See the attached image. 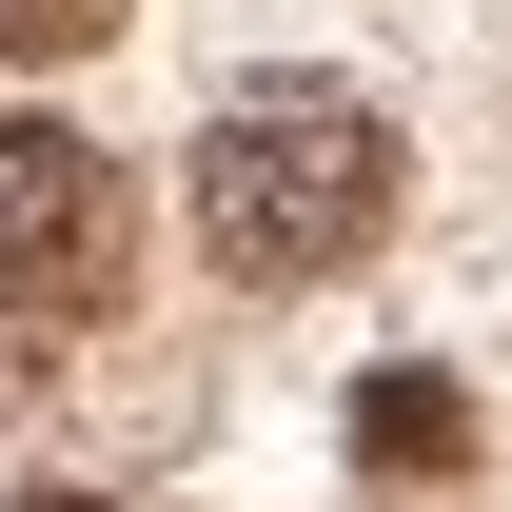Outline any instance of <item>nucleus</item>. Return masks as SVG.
I'll use <instances>...</instances> for the list:
<instances>
[{
	"instance_id": "nucleus-1",
	"label": "nucleus",
	"mask_w": 512,
	"mask_h": 512,
	"mask_svg": "<svg viewBox=\"0 0 512 512\" xmlns=\"http://www.w3.org/2000/svg\"><path fill=\"white\" fill-rule=\"evenodd\" d=\"M197 237H217V276H256V296L355 276V256L394 237V119H375V99H335V79L237 99V119L197 138Z\"/></svg>"
},
{
	"instance_id": "nucleus-2",
	"label": "nucleus",
	"mask_w": 512,
	"mask_h": 512,
	"mask_svg": "<svg viewBox=\"0 0 512 512\" xmlns=\"http://www.w3.org/2000/svg\"><path fill=\"white\" fill-rule=\"evenodd\" d=\"M99 296H119V158L0 119V316H99Z\"/></svg>"
},
{
	"instance_id": "nucleus-3",
	"label": "nucleus",
	"mask_w": 512,
	"mask_h": 512,
	"mask_svg": "<svg viewBox=\"0 0 512 512\" xmlns=\"http://www.w3.org/2000/svg\"><path fill=\"white\" fill-rule=\"evenodd\" d=\"M355 473H375V493L473 473V394H453V375H375V394H355Z\"/></svg>"
},
{
	"instance_id": "nucleus-4",
	"label": "nucleus",
	"mask_w": 512,
	"mask_h": 512,
	"mask_svg": "<svg viewBox=\"0 0 512 512\" xmlns=\"http://www.w3.org/2000/svg\"><path fill=\"white\" fill-rule=\"evenodd\" d=\"M119 0H0V60H99Z\"/></svg>"
},
{
	"instance_id": "nucleus-5",
	"label": "nucleus",
	"mask_w": 512,
	"mask_h": 512,
	"mask_svg": "<svg viewBox=\"0 0 512 512\" xmlns=\"http://www.w3.org/2000/svg\"><path fill=\"white\" fill-rule=\"evenodd\" d=\"M20 512H99V493H20Z\"/></svg>"
}]
</instances>
